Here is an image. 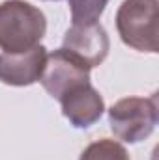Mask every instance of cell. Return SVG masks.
I'll list each match as a JSON object with an SVG mask.
<instances>
[{"instance_id": "cell-1", "label": "cell", "mask_w": 159, "mask_h": 160, "mask_svg": "<svg viewBox=\"0 0 159 160\" xmlns=\"http://www.w3.org/2000/svg\"><path fill=\"white\" fill-rule=\"evenodd\" d=\"M47 32V19L40 8L25 0L0 4V50L25 52L40 45Z\"/></svg>"}, {"instance_id": "cell-2", "label": "cell", "mask_w": 159, "mask_h": 160, "mask_svg": "<svg viewBox=\"0 0 159 160\" xmlns=\"http://www.w3.org/2000/svg\"><path fill=\"white\" fill-rule=\"evenodd\" d=\"M122 41L139 52H157L159 4L157 0H123L116 13Z\"/></svg>"}, {"instance_id": "cell-3", "label": "cell", "mask_w": 159, "mask_h": 160, "mask_svg": "<svg viewBox=\"0 0 159 160\" xmlns=\"http://www.w3.org/2000/svg\"><path fill=\"white\" fill-rule=\"evenodd\" d=\"M109 125L122 142L137 143L146 140L157 125V93L120 99L109 108Z\"/></svg>"}, {"instance_id": "cell-4", "label": "cell", "mask_w": 159, "mask_h": 160, "mask_svg": "<svg viewBox=\"0 0 159 160\" xmlns=\"http://www.w3.org/2000/svg\"><path fill=\"white\" fill-rule=\"evenodd\" d=\"M109 36L107 30L99 22L88 24H71V28L64 34L62 48L69 52L79 63L88 71L101 65L109 54Z\"/></svg>"}, {"instance_id": "cell-5", "label": "cell", "mask_w": 159, "mask_h": 160, "mask_svg": "<svg viewBox=\"0 0 159 160\" xmlns=\"http://www.w3.org/2000/svg\"><path fill=\"white\" fill-rule=\"evenodd\" d=\"M40 82L43 89L52 99L58 101L66 91L73 89L75 86L90 82V71L82 63H79L69 52H66L64 48H58L47 54Z\"/></svg>"}, {"instance_id": "cell-6", "label": "cell", "mask_w": 159, "mask_h": 160, "mask_svg": "<svg viewBox=\"0 0 159 160\" xmlns=\"http://www.w3.org/2000/svg\"><path fill=\"white\" fill-rule=\"evenodd\" d=\"M47 48L36 45L25 52L0 54V82L8 86H30L38 82L45 67Z\"/></svg>"}, {"instance_id": "cell-7", "label": "cell", "mask_w": 159, "mask_h": 160, "mask_svg": "<svg viewBox=\"0 0 159 160\" xmlns=\"http://www.w3.org/2000/svg\"><path fill=\"white\" fill-rule=\"evenodd\" d=\"M58 101L62 104L64 118L69 119V123L77 128L92 127L105 112L103 97L90 82L75 86L73 89L66 91Z\"/></svg>"}, {"instance_id": "cell-8", "label": "cell", "mask_w": 159, "mask_h": 160, "mask_svg": "<svg viewBox=\"0 0 159 160\" xmlns=\"http://www.w3.org/2000/svg\"><path fill=\"white\" fill-rule=\"evenodd\" d=\"M79 160H131L125 147L109 138L92 142L82 153Z\"/></svg>"}, {"instance_id": "cell-9", "label": "cell", "mask_w": 159, "mask_h": 160, "mask_svg": "<svg viewBox=\"0 0 159 160\" xmlns=\"http://www.w3.org/2000/svg\"><path fill=\"white\" fill-rule=\"evenodd\" d=\"M68 2L73 24L97 22L105 11V6L109 4V0H68Z\"/></svg>"}]
</instances>
